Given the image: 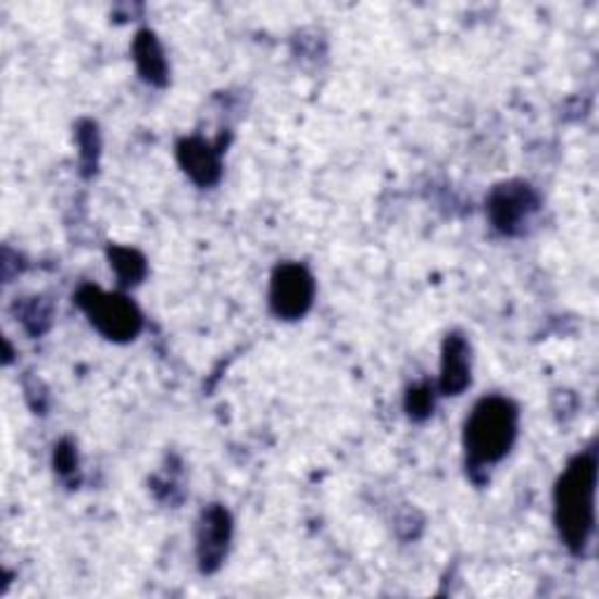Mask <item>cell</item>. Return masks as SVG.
<instances>
[{"mask_svg": "<svg viewBox=\"0 0 599 599\" xmlns=\"http://www.w3.org/2000/svg\"><path fill=\"white\" fill-rule=\"evenodd\" d=\"M595 454L586 452L566 466L556 489V520L564 544L581 550L588 544L595 525Z\"/></svg>", "mask_w": 599, "mask_h": 599, "instance_id": "6da1fadb", "label": "cell"}, {"mask_svg": "<svg viewBox=\"0 0 599 599\" xmlns=\"http://www.w3.org/2000/svg\"><path fill=\"white\" fill-rule=\"evenodd\" d=\"M517 434V410L501 396H489L473 408L466 422V452L475 464H495L511 450Z\"/></svg>", "mask_w": 599, "mask_h": 599, "instance_id": "7a4b0ae2", "label": "cell"}, {"mask_svg": "<svg viewBox=\"0 0 599 599\" xmlns=\"http://www.w3.org/2000/svg\"><path fill=\"white\" fill-rule=\"evenodd\" d=\"M78 302L87 312L91 326H97L109 340H132L141 328V314L127 298L85 286L78 294Z\"/></svg>", "mask_w": 599, "mask_h": 599, "instance_id": "3957f363", "label": "cell"}, {"mask_svg": "<svg viewBox=\"0 0 599 599\" xmlns=\"http://www.w3.org/2000/svg\"><path fill=\"white\" fill-rule=\"evenodd\" d=\"M314 300V279L302 265H279L272 276L270 304L276 316L294 321L307 314Z\"/></svg>", "mask_w": 599, "mask_h": 599, "instance_id": "277c9868", "label": "cell"}, {"mask_svg": "<svg viewBox=\"0 0 599 599\" xmlns=\"http://www.w3.org/2000/svg\"><path fill=\"white\" fill-rule=\"evenodd\" d=\"M489 219L503 235H517L536 211V195L525 183H506L489 197Z\"/></svg>", "mask_w": 599, "mask_h": 599, "instance_id": "5b68a950", "label": "cell"}, {"mask_svg": "<svg viewBox=\"0 0 599 599\" xmlns=\"http://www.w3.org/2000/svg\"><path fill=\"white\" fill-rule=\"evenodd\" d=\"M229 541V517L223 509H211L204 513L202 527H199V560H202L204 570L211 572L213 566L225 556V548Z\"/></svg>", "mask_w": 599, "mask_h": 599, "instance_id": "8992f818", "label": "cell"}, {"mask_svg": "<svg viewBox=\"0 0 599 599\" xmlns=\"http://www.w3.org/2000/svg\"><path fill=\"white\" fill-rule=\"evenodd\" d=\"M471 382V359H469V345L459 335L448 337L442 351V375H440V389L450 396L462 394Z\"/></svg>", "mask_w": 599, "mask_h": 599, "instance_id": "52a82bcc", "label": "cell"}, {"mask_svg": "<svg viewBox=\"0 0 599 599\" xmlns=\"http://www.w3.org/2000/svg\"><path fill=\"white\" fill-rule=\"evenodd\" d=\"M180 164L186 166V172L202 186H209L219 178L221 174V162L216 150H213L209 143L199 141V138H190V141H183L178 150Z\"/></svg>", "mask_w": 599, "mask_h": 599, "instance_id": "ba28073f", "label": "cell"}, {"mask_svg": "<svg viewBox=\"0 0 599 599\" xmlns=\"http://www.w3.org/2000/svg\"><path fill=\"white\" fill-rule=\"evenodd\" d=\"M134 50H136L138 66H141L146 78L152 80V83H162V78H164V59H162V52L158 48L155 38H152L150 34H141L136 40Z\"/></svg>", "mask_w": 599, "mask_h": 599, "instance_id": "9c48e42d", "label": "cell"}, {"mask_svg": "<svg viewBox=\"0 0 599 599\" xmlns=\"http://www.w3.org/2000/svg\"><path fill=\"white\" fill-rule=\"evenodd\" d=\"M111 258H113V265H115L117 274L122 276V282L125 284H134L138 276L143 274V258L136 251L115 249V251H111Z\"/></svg>", "mask_w": 599, "mask_h": 599, "instance_id": "30bf717a", "label": "cell"}, {"mask_svg": "<svg viewBox=\"0 0 599 599\" xmlns=\"http://www.w3.org/2000/svg\"><path fill=\"white\" fill-rule=\"evenodd\" d=\"M410 414L412 417H422V414H428V410L434 408V401L432 396H428V391H410Z\"/></svg>", "mask_w": 599, "mask_h": 599, "instance_id": "8fae6325", "label": "cell"}]
</instances>
